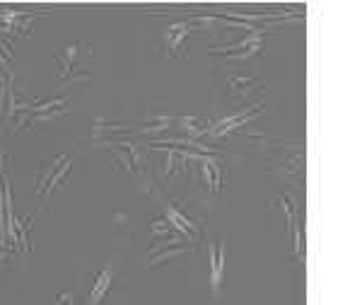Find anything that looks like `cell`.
Masks as SVG:
<instances>
[{
  "label": "cell",
  "instance_id": "cell-2",
  "mask_svg": "<svg viewBox=\"0 0 350 305\" xmlns=\"http://www.w3.org/2000/svg\"><path fill=\"white\" fill-rule=\"evenodd\" d=\"M77 58H80V44H73V46L63 49V54H60V77H65L73 71Z\"/></svg>",
  "mask_w": 350,
  "mask_h": 305
},
{
  "label": "cell",
  "instance_id": "cell-1",
  "mask_svg": "<svg viewBox=\"0 0 350 305\" xmlns=\"http://www.w3.org/2000/svg\"><path fill=\"white\" fill-rule=\"evenodd\" d=\"M70 170V157H56L54 162H51V167L44 172L41 177H39V196L41 194H49V191L58 187V182L63 179V174Z\"/></svg>",
  "mask_w": 350,
  "mask_h": 305
},
{
  "label": "cell",
  "instance_id": "cell-3",
  "mask_svg": "<svg viewBox=\"0 0 350 305\" xmlns=\"http://www.w3.org/2000/svg\"><path fill=\"white\" fill-rule=\"evenodd\" d=\"M111 286V269H104L99 276H97V284L92 288V298H90V303L92 305H99L102 303V298H104V293H107V288Z\"/></svg>",
  "mask_w": 350,
  "mask_h": 305
},
{
  "label": "cell",
  "instance_id": "cell-5",
  "mask_svg": "<svg viewBox=\"0 0 350 305\" xmlns=\"http://www.w3.org/2000/svg\"><path fill=\"white\" fill-rule=\"evenodd\" d=\"M56 305H73V293L68 291V293L58 296V298H56Z\"/></svg>",
  "mask_w": 350,
  "mask_h": 305
},
{
  "label": "cell",
  "instance_id": "cell-4",
  "mask_svg": "<svg viewBox=\"0 0 350 305\" xmlns=\"http://www.w3.org/2000/svg\"><path fill=\"white\" fill-rule=\"evenodd\" d=\"M222 269H225V247H220V252H218V262L213 259V288L220 286Z\"/></svg>",
  "mask_w": 350,
  "mask_h": 305
}]
</instances>
